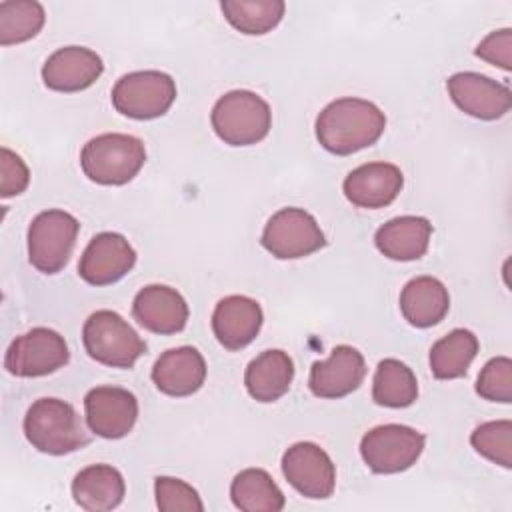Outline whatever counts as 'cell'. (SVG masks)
Wrapping results in <instances>:
<instances>
[{
  "instance_id": "d4e9b609",
  "label": "cell",
  "mask_w": 512,
  "mask_h": 512,
  "mask_svg": "<svg viewBox=\"0 0 512 512\" xmlns=\"http://www.w3.org/2000/svg\"><path fill=\"white\" fill-rule=\"evenodd\" d=\"M230 496L234 506L244 512H280L286 504L282 490L262 468L238 472L230 484Z\"/></svg>"
},
{
  "instance_id": "f546056e",
  "label": "cell",
  "mask_w": 512,
  "mask_h": 512,
  "mask_svg": "<svg viewBox=\"0 0 512 512\" xmlns=\"http://www.w3.org/2000/svg\"><path fill=\"white\" fill-rule=\"evenodd\" d=\"M470 442L478 454L488 458L502 468L512 466V422L510 420H492L480 424Z\"/></svg>"
},
{
  "instance_id": "44dd1931",
  "label": "cell",
  "mask_w": 512,
  "mask_h": 512,
  "mask_svg": "<svg viewBox=\"0 0 512 512\" xmlns=\"http://www.w3.org/2000/svg\"><path fill=\"white\" fill-rule=\"evenodd\" d=\"M432 224L422 216H398L382 224L374 234L376 248L390 260L410 262L426 254Z\"/></svg>"
},
{
  "instance_id": "4fadbf2b",
  "label": "cell",
  "mask_w": 512,
  "mask_h": 512,
  "mask_svg": "<svg viewBox=\"0 0 512 512\" xmlns=\"http://www.w3.org/2000/svg\"><path fill=\"white\" fill-rule=\"evenodd\" d=\"M136 264L130 242L116 232L96 234L78 262V274L92 286H108L124 278Z\"/></svg>"
},
{
  "instance_id": "83f0119b",
  "label": "cell",
  "mask_w": 512,
  "mask_h": 512,
  "mask_svg": "<svg viewBox=\"0 0 512 512\" xmlns=\"http://www.w3.org/2000/svg\"><path fill=\"white\" fill-rule=\"evenodd\" d=\"M220 8L236 30L258 36L278 26L286 4L282 0H224Z\"/></svg>"
},
{
  "instance_id": "484cf974",
  "label": "cell",
  "mask_w": 512,
  "mask_h": 512,
  "mask_svg": "<svg viewBox=\"0 0 512 512\" xmlns=\"http://www.w3.org/2000/svg\"><path fill=\"white\" fill-rule=\"evenodd\" d=\"M478 354V338L466 328H454L430 348V370L438 380H454L468 372Z\"/></svg>"
},
{
  "instance_id": "f1b7e54d",
  "label": "cell",
  "mask_w": 512,
  "mask_h": 512,
  "mask_svg": "<svg viewBox=\"0 0 512 512\" xmlns=\"http://www.w3.org/2000/svg\"><path fill=\"white\" fill-rule=\"evenodd\" d=\"M46 14L34 0L0 2V44L10 46L34 38L44 26Z\"/></svg>"
},
{
  "instance_id": "1f68e13d",
  "label": "cell",
  "mask_w": 512,
  "mask_h": 512,
  "mask_svg": "<svg viewBox=\"0 0 512 512\" xmlns=\"http://www.w3.org/2000/svg\"><path fill=\"white\" fill-rule=\"evenodd\" d=\"M476 392L490 402H512V360L506 356L488 360L478 374Z\"/></svg>"
},
{
  "instance_id": "ac0fdd59",
  "label": "cell",
  "mask_w": 512,
  "mask_h": 512,
  "mask_svg": "<svg viewBox=\"0 0 512 512\" xmlns=\"http://www.w3.org/2000/svg\"><path fill=\"white\" fill-rule=\"evenodd\" d=\"M132 314L140 326L154 334H176L188 322V304L178 290L150 284L134 296Z\"/></svg>"
},
{
  "instance_id": "d6a6232c",
  "label": "cell",
  "mask_w": 512,
  "mask_h": 512,
  "mask_svg": "<svg viewBox=\"0 0 512 512\" xmlns=\"http://www.w3.org/2000/svg\"><path fill=\"white\" fill-rule=\"evenodd\" d=\"M0 172H2V182H0V196L10 198L16 194H22L30 182V172L24 160L12 152L10 148L2 146L0 150Z\"/></svg>"
},
{
  "instance_id": "9a60e30c",
  "label": "cell",
  "mask_w": 512,
  "mask_h": 512,
  "mask_svg": "<svg viewBox=\"0 0 512 512\" xmlns=\"http://www.w3.org/2000/svg\"><path fill=\"white\" fill-rule=\"evenodd\" d=\"M364 376V356L356 348L340 344L330 352L328 360L312 364L308 386L318 398H342L354 392Z\"/></svg>"
},
{
  "instance_id": "ffe728a7",
  "label": "cell",
  "mask_w": 512,
  "mask_h": 512,
  "mask_svg": "<svg viewBox=\"0 0 512 512\" xmlns=\"http://www.w3.org/2000/svg\"><path fill=\"white\" fill-rule=\"evenodd\" d=\"M204 380L206 362L192 346L166 350L152 368V382L168 396H190L202 388Z\"/></svg>"
},
{
  "instance_id": "9c48e42d",
  "label": "cell",
  "mask_w": 512,
  "mask_h": 512,
  "mask_svg": "<svg viewBox=\"0 0 512 512\" xmlns=\"http://www.w3.org/2000/svg\"><path fill=\"white\" fill-rule=\"evenodd\" d=\"M70 358L64 336L38 326L12 340L4 356V368L22 378L46 376L60 370Z\"/></svg>"
},
{
  "instance_id": "4316f807",
  "label": "cell",
  "mask_w": 512,
  "mask_h": 512,
  "mask_svg": "<svg viewBox=\"0 0 512 512\" xmlns=\"http://www.w3.org/2000/svg\"><path fill=\"white\" fill-rule=\"evenodd\" d=\"M372 398L376 404L388 408H406L414 404L418 398V382L412 368L396 358L382 360L374 374Z\"/></svg>"
},
{
  "instance_id": "30bf717a",
  "label": "cell",
  "mask_w": 512,
  "mask_h": 512,
  "mask_svg": "<svg viewBox=\"0 0 512 512\" xmlns=\"http://www.w3.org/2000/svg\"><path fill=\"white\" fill-rule=\"evenodd\" d=\"M262 246L280 260L304 258L326 244L314 216L302 208H282L266 222Z\"/></svg>"
},
{
  "instance_id": "836d02e7",
  "label": "cell",
  "mask_w": 512,
  "mask_h": 512,
  "mask_svg": "<svg viewBox=\"0 0 512 512\" xmlns=\"http://www.w3.org/2000/svg\"><path fill=\"white\" fill-rule=\"evenodd\" d=\"M474 54L502 70L512 68V30L502 28L490 32L474 50Z\"/></svg>"
},
{
  "instance_id": "3957f363",
  "label": "cell",
  "mask_w": 512,
  "mask_h": 512,
  "mask_svg": "<svg viewBox=\"0 0 512 512\" xmlns=\"http://www.w3.org/2000/svg\"><path fill=\"white\" fill-rule=\"evenodd\" d=\"M146 162L144 142L130 134L108 132L88 140L80 152L84 174L104 186L130 182Z\"/></svg>"
},
{
  "instance_id": "7a4b0ae2",
  "label": "cell",
  "mask_w": 512,
  "mask_h": 512,
  "mask_svg": "<svg viewBox=\"0 0 512 512\" xmlns=\"http://www.w3.org/2000/svg\"><path fill=\"white\" fill-rule=\"evenodd\" d=\"M24 434L36 450L52 456L76 452L90 442L74 406L60 398H38L24 416Z\"/></svg>"
},
{
  "instance_id": "8992f818",
  "label": "cell",
  "mask_w": 512,
  "mask_h": 512,
  "mask_svg": "<svg viewBox=\"0 0 512 512\" xmlns=\"http://www.w3.org/2000/svg\"><path fill=\"white\" fill-rule=\"evenodd\" d=\"M80 224L64 210L40 212L28 228V260L42 274H56L74 250Z\"/></svg>"
},
{
  "instance_id": "d6986e66",
  "label": "cell",
  "mask_w": 512,
  "mask_h": 512,
  "mask_svg": "<svg viewBox=\"0 0 512 512\" xmlns=\"http://www.w3.org/2000/svg\"><path fill=\"white\" fill-rule=\"evenodd\" d=\"M262 320V308L256 300L232 294L216 304L212 314V330L224 348L240 350L258 336Z\"/></svg>"
},
{
  "instance_id": "52a82bcc",
  "label": "cell",
  "mask_w": 512,
  "mask_h": 512,
  "mask_svg": "<svg viewBox=\"0 0 512 512\" xmlns=\"http://www.w3.org/2000/svg\"><path fill=\"white\" fill-rule=\"evenodd\" d=\"M176 100V82L160 70H138L122 76L112 88L114 108L134 120H152Z\"/></svg>"
},
{
  "instance_id": "8fae6325",
  "label": "cell",
  "mask_w": 512,
  "mask_h": 512,
  "mask_svg": "<svg viewBox=\"0 0 512 512\" xmlns=\"http://www.w3.org/2000/svg\"><path fill=\"white\" fill-rule=\"evenodd\" d=\"M282 472L288 484L306 498L324 500L336 486V466L314 442L292 444L282 456Z\"/></svg>"
},
{
  "instance_id": "e0dca14e",
  "label": "cell",
  "mask_w": 512,
  "mask_h": 512,
  "mask_svg": "<svg viewBox=\"0 0 512 512\" xmlns=\"http://www.w3.org/2000/svg\"><path fill=\"white\" fill-rule=\"evenodd\" d=\"M404 184L398 166L390 162H368L344 178V196L358 208H384L396 200Z\"/></svg>"
},
{
  "instance_id": "277c9868",
  "label": "cell",
  "mask_w": 512,
  "mask_h": 512,
  "mask_svg": "<svg viewBox=\"0 0 512 512\" xmlns=\"http://www.w3.org/2000/svg\"><path fill=\"white\" fill-rule=\"evenodd\" d=\"M212 128L230 146H250L266 138L272 126L268 102L250 90H232L218 98L210 114Z\"/></svg>"
},
{
  "instance_id": "5b68a950",
  "label": "cell",
  "mask_w": 512,
  "mask_h": 512,
  "mask_svg": "<svg viewBox=\"0 0 512 512\" xmlns=\"http://www.w3.org/2000/svg\"><path fill=\"white\" fill-rule=\"evenodd\" d=\"M84 348L90 358L112 368H132L146 352V342L116 312L96 310L82 328Z\"/></svg>"
},
{
  "instance_id": "ba28073f",
  "label": "cell",
  "mask_w": 512,
  "mask_h": 512,
  "mask_svg": "<svg viewBox=\"0 0 512 512\" xmlns=\"http://www.w3.org/2000/svg\"><path fill=\"white\" fill-rule=\"evenodd\" d=\"M424 442V434L410 426L382 424L362 436L360 454L372 472L396 474L416 464Z\"/></svg>"
},
{
  "instance_id": "7c38bea8",
  "label": "cell",
  "mask_w": 512,
  "mask_h": 512,
  "mask_svg": "<svg viewBox=\"0 0 512 512\" xmlns=\"http://www.w3.org/2000/svg\"><path fill=\"white\" fill-rule=\"evenodd\" d=\"M88 428L102 438H124L136 424L138 400L120 386H96L84 398Z\"/></svg>"
},
{
  "instance_id": "4dcf8cb0",
  "label": "cell",
  "mask_w": 512,
  "mask_h": 512,
  "mask_svg": "<svg viewBox=\"0 0 512 512\" xmlns=\"http://www.w3.org/2000/svg\"><path fill=\"white\" fill-rule=\"evenodd\" d=\"M156 506L162 512H202L204 504L198 492L180 478L158 476L154 482Z\"/></svg>"
},
{
  "instance_id": "603a6c76",
  "label": "cell",
  "mask_w": 512,
  "mask_h": 512,
  "mask_svg": "<svg viewBox=\"0 0 512 512\" xmlns=\"http://www.w3.org/2000/svg\"><path fill=\"white\" fill-rule=\"evenodd\" d=\"M450 308L446 286L434 276L412 278L400 292L402 316L416 328H430L444 320Z\"/></svg>"
},
{
  "instance_id": "6da1fadb",
  "label": "cell",
  "mask_w": 512,
  "mask_h": 512,
  "mask_svg": "<svg viewBox=\"0 0 512 512\" xmlns=\"http://www.w3.org/2000/svg\"><path fill=\"white\" fill-rule=\"evenodd\" d=\"M386 128L384 112L362 98H338L316 118V138L336 156L354 154L372 146Z\"/></svg>"
},
{
  "instance_id": "7402d4cb",
  "label": "cell",
  "mask_w": 512,
  "mask_h": 512,
  "mask_svg": "<svg viewBox=\"0 0 512 512\" xmlns=\"http://www.w3.org/2000/svg\"><path fill=\"white\" fill-rule=\"evenodd\" d=\"M124 492V478L110 464L86 466L72 480L74 502L88 512L116 508L124 500Z\"/></svg>"
},
{
  "instance_id": "2e32d148",
  "label": "cell",
  "mask_w": 512,
  "mask_h": 512,
  "mask_svg": "<svg viewBox=\"0 0 512 512\" xmlns=\"http://www.w3.org/2000/svg\"><path fill=\"white\" fill-rule=\"evenodd\" d=\"M104 70L102 58L84 46H64L48 56L42 80L56 92H80L92 86Z\"/></svg>"
},
{
  "instance_id": "5bb4252c",
  "label": "cell",
  "mask_w": 512,
  "mask_h": 512,
  "mask_svg": "<svg viewBox=\"0 0 512 512\" xmlns=\"http://www.w3.org/2000/svg\"><path fill=\"white\" fill-rule=\"evenodd\" d=\"M446 88L462 112L480 120L502 118L512 106L510 88L478 72H456L446 80Z\"/></svg>"
},
{
  "instance_id": "cb8c5ba5",
  "label": "cell",
  "mask_w": 512,
  "mask_h": 512,
  "mask_svg": "<svg viewBox=\"0 0 512 512\" xmlns=\"http://www.w3.org/2000/svg\"><path fill=\"white\" fill-rule=\"evenodd\" d=\"M294 378V362L284 350H264L246 368L244 384L248 394L258 402L282 398Z\"/></svg>"
}]
</instances>
